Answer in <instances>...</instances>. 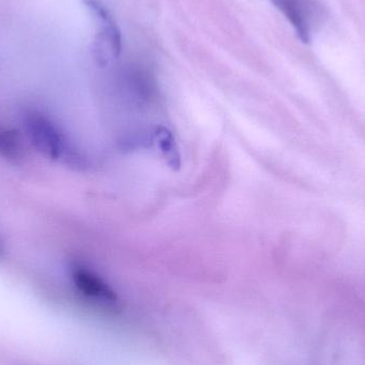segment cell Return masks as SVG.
<instances>
[{"mask_svg":"<svg viewBox=\"0 0 365 365\" xmlns=\"http://www.w3.org/2000/svg\"><path fill=\"white\" fill-rule=\"evenodd\" d=\"M23 124L34 147L51 160L73 166L83 165L81 154L51 118L36 109H27Z\"/></svg>","mask_w":365,"mask_h":365,"instance_id":"6da1fadb","label":"cell"},{"mask_svg":"<svg viewBox=\"0 0 365 365\" xmlns=\"http://www.w3.org/2000/svg\"><path fill=\"white\" fill-rule=\"evenodd\" d=\"M284 15L302 42H310L323 24L326 10L319 0H270Z\"/></svg>","mask_w":365,"mask_h":365,"instance_id":"7a4b0ae2","label":"cell"},{"mask_svg":"<svg viewBox=\"0 0 365 365\" xmlns=\"http://www.w3.org/2000/svg\"><path fill=\"white\" fill-rule=\"evenodd\" d=\"M88 6L93 11L101 23L100 34L96 42V53L98 60L103 63H107L121 53V34L108 11L100 2L90 0Z\"/></svg>","mask_w":365,"mask_h":365,"instance_id":"3957f363","label":"cell"},{"mask_svg":"<svg viewBox=\"0 0 365 365\" xmlns=\"http://www.w3.org/2000/svg\"><path fill=\"white\" fill-rule=\"evenodd\" d=\"M72 279L76 289L88 299L104 304H113L117 302L115 292L86 268L75 266L72 269Z\"/></svg>","mask_w":365,"mask_h":365,"instance_id":"277c9868","label":"cell"},{"mask_svg":"<svg viewBox=\"0 0 365 365\" xmlns=\"http://www.w3.org/2000/svg\"><path fill=\"white\" fill-rule=\"evenodd\" d=\"M0 156L9 160L23 158V147L19 136L4 125H0Z\"/></svg>","mask_w":365,"mask_h":365,"instance_id":"5b68a950","label":"cell"}]
</instances>
